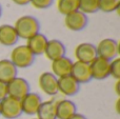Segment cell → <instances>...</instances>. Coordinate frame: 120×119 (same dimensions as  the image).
<instances>
[{"instance_id":"cell-28","label":"cell","mask_w":120,"mask_h":119,"mask_svg":"<svg viewBox=\"0 0 120 119\" xmlns=\"http://www.w3.org/2000/svg\"><path fill=\"white\" fill-rule=\"evenodd\" d=\"M119 86H120V79L119 80H117L116 81V83H115V92H116V94L120 95V90H119Z\"/></svg>"},{"instance_id":"cell-4","label":"cell","mask_w":120,"mask_h":119,"mask_svg":"<svg viewBox=\"0 0 120 119\" xmlns=\"http://www.w3.org/2000/svg\"><path fill=\"white\" fill-rule=\"evenodd\" d=\"M97 56L103 59L111 61L117 57L119 54V45L116 40L112 38H105L102 39L99 43L96 45Z\"/></svg>"},{"instance_id":"cell-17","label":"cell","mask_w":120,"mask_h":119,"mask_svg":"<svg viewBox=\"0 0 120 119\" xmlns=\"http://www.w3.org/2000/svg\"><path fill=\"white\" fill-rule=\"evenodd\" d=\"M77 113L76 104L72 100L62 99L56 102L57 119H68Z\"/></svg>"},{"instance_id":"cell-16","label":"cell","mask_w":120,"mask_h":119,"mask_svg":"<svg viewBox=\"0 0 120 119\" xmlns=\"http://www.w3.org/2000/svg\"><path fill=\"white\" fill-rule=\"evenodd\" d=\"M19 37L14 25H0V44L4 46H11L17 43Z\"/></svg>"},{"instance_id":"cell-30","label":"cell","mask_w":120,"mask_h":119,"mask_svg":"<svg viewBox=\"0 0 120 119\" xmlns=\"http://www.w3.org/2000/svg\"><path fill=\"white\" fill-rule=\"evenodd\" d=\"M1 15H2V7H1V5H0V17H1Z\"/></svg>"},{"instance_id":"cell-31","label":"cell","mask_w":120,"mask_h":119,"mask_svg":"<svg viewBox=\"0 0 120 119\" xmlns=\"http://www.w3.org/2000/svg\"><path fill=\"white\" fill-rule=\"evenodd\" d=\"M33 119H37V118H33Z\"/></svg>"},{"instance_id":"cell-12","label":"cell","mask_w":120,"mask_h":119,"mask_svg":"<svg viewBox=\"0 0 120 119\" xmlns=\"http://www.w3.org/2000/svg\"><path fill=\"white\" fill-rule=\"evenodd\" d=\"M80 90V84L71 75L58 78V93L64 96H74Z\"/></svg>"},{"instance_id":"cell-18","label":"cell","mask_w":120,"mask_h":119,"mask_svg":"<svg viewBox=\"0 0 120 119\" xmlns=\"http://www.w3.org/2000/svg\"><path fill=\"white\" fill-rule=\"evenodd\" d=\"M18 69L11 62L10 59L0 60V81L8 84L11 80L17 77Z\"/></svg>"},{"instance_id":"cell-3","label":"cell","mask_w":120,"mask_h":119,"mask_svg":"<svg viewBox=\"0 0 120 119\" xmlns=\"http://www.w3.org/2000/svg\"><path fill=\"white\" fill-rule=\"evenodd\" d=\"M22 114V108L19 99L6 96L0 101V115L5 119H16Z\"/></svg>"},{"instance_id":"cell-1","label":"cell","mask_w":120,"mask_h":119,"mask_svg":"<svg viewBox=\"0 0 120 119\" xmlns=\"http://www.w3.org/2000/svg\"><path fill=\"white\" fill-rule=\"evenodd\" d=\"M14 27L19 38L27 40L31 37H33L34 35L39 33L40 23L36 17L25 15V16H22L19 19H17Z\"/></svg>"},{"instance_id":"cell-26","label":"cell","mask_w":120,"mask_h":119,"mask_svg":"<svg viewBox=\"0 0 120 119\" xmlns=\"http://www.w3.org/2000/svg\"><path fill=\"white\" fill-rule=\"evenodd\" d=\"M12 1L17 5H26L31 3V0H12Z\"/></svg>"},{"instance_id":"cell-20","label":"cell","mask_w":120,"mask_h":119,"mask_svg":"<svg viewBox=\"0 0 120 119\" xmlns=\"http://www.w3.org/2000/svg\"><path fill=\"white\" fill-rule=\"evenodd\" d=\"M78 0H58L57 1V8L59 13L63 14L64 16L78 11Z\"/></svg>"},{"instance_id":"cell-10","label":"cell","mask_w":120,"mask_h":119,"mask_svg":"<svg viewBox=\"0 0 120 119\" xmlns=\"http://www.w3.org/2000/svg\"><path fill=\"white\" fill-rule=\"evenodd\" d=\"M71 76H72L79 84L86 83V82L91 81V80L93 79V78H92L90 64L84 63V62H80V61H75V62H73Z\"/></svg>"},{"instance_id":"cell-21","label":"cell","mask_w":120,"mask_h":119,"mask_svg":"<svg viewBox=\"0 0 120 119\" xmlns=\"http://www.w3.org/2000/svg\"><path fill=\"white\" fill-rule=\"evenodd\" d=\"M79 7L78 11L82 12L83 14H93L99 11L98 7V0H78Z\"/></svg>"},{"instance_id":"cell-9","label":"cell","mask_w":120,"mask_h":119,"mask_svg":"<svg viewBox=\"0 0 120 119\" xmlns=\"http://www.w3.org/2000/svg\"><path fill=\"white\" fill-rule=\"evenodd\" d=\"M110 63L111 61L97 57L92 63H90L92 78L96 80H103L110 76Z\"/></svg>"},{"instance_id":"cell-13","label":"cell","mask_w":120,"mask_h":119,"mask_svg":"<svg viewBox=\"0 0 120 119\" xmlns=\"http://www.w3.org/2000/svg\"><path fill=\"white\" fill-rule=\"evenodd\" d=\"M72 67H73V61L70 58L64 56V57H61V58L52 61V65H51L52 72L51 73L56 76L57 78L68 76V75H71Z\"/></svg>"},{"instance_id":"cell-19","label":"cell","mask_w":120,"mask_h":119,"mask_svg":"<svg viewBox=\"0 0 120 119\" xmlns=\"http://www.w3.org/2000/svg\"><path fill=\"white\" fill-rule=\"evenodd\" d=\"M37 119H57L56 101H42L36 113Z\"/></svg>"},{"instance_id":"cell-29","label":"cell","mask_w":120,"mask_h":119,"mask_svg":"<svg viewBox=\"0 0 120 119\" xmlns=\"http://www.w3.org/2000/svg\"><path fill=\"white\" fill-rule=\"evenodd\" d=\"M119 104H120V98L117 99V101H116V112L117 113H120V109H119Z\"/></svg>"},{"instance_id":"cell-6","label":"cell","mask_w":120,"mask_h":119,"mask_svg":"<svg viewBox=\"0 0 120 119\" xmlns=\"http://www.w3.org/2000/svg\"><path fill=\"white\" fill-rule=\"evenodd\" d=\"M75 57L77 61L84 63H92L96 58H97V51H96V45L90 42H82L78 44L75 48Z\"/></svg>"},{"instance_id":"cell-11","label":"cell","mask_w":120,"mask_h":119,"mask_svg":"<svg viewBox=\"0 0 120 119\" xmlns=\"http://www.w3.org/2000/svg\"><path fill=\"white\" fill-rule=\"evenodd\" d=\"M20 102L21 108H22V113L26 114V115H36L42 102V99L38 94L30 92L21 99Z\"/></svg>"},{"instance_id":"cell-25","label":"cell","mask_w":120,"mask_h":119,"mask_svg":"<svg viewBox=\"0 0 120 119\" xmlns=\"http://www.w3.org/2000/svg\"><path fill=\"white\" fill-rule=\"evenodd\" d=\"M8 96V84L0 81V101Z\"/></svg>"},{"instance_id":"cell-8","label":"cell","mask_w":120,"mask_h":119,"mask_svg":"<svg viewBox=\"0 0 120 119\" xmlns=\"http://www.w3.org/2000/svg\"><path fill=\"white\" fill-rule=\"evenodd\" d=\"M87 16L80 11L73 12L64 17V24L70 31H82L87 25Z\"/></svg>"},{"instance_id":"cell-22","label":"cell","mask_w":120,"mask_h":119,"mask_svg":"<svg viewBox=\"0 0 120 119\" xmlns=\"http://www.w3.org/2000/svg\"><path fill=\"white\" fill-rule=\"evenodd\" d=\"M120 0H98V7L104 13H112L119 10Z\"/></svg>"},{"instance_id":"cell-7","label":"cell","mask_w":120,"mask_h":119,"mask_svg":"<svg viewBox=\"0 0 120 119\" xmlns=\"http://www.w3.org/2000/svg\"><path fill=\"white\" fill-rule=\"evenodd\" d=\"M39 88L44 94L55 96L58 93V78L51 72H44L38 78Z\"/></svg>"},{"instance_id":"cell-14","label":"cell","mask_w":120,"mask_h":119,"mask_svg":"<svg viewBox=\"0 0 120 119\" xmlns=\"http://www.w3.org/2000/svg\"><path fill=\"white\" fill-rule=\"evenodd\" d=\"M65 46L60 40L52 39L48 41L45 51H44V55L49 60L54 61L56 59H59L61 57L65 56Z\"/></svg>"},{"instance_id":"cell-15","label":"cell","mask_w":120,"mask_h":119,"mask_svg":"<svg viewBox=\"0 0 120 119\" xmlns=\"http://www.w3.org/2000/svg\"><path fill=\"white\" fill-rule=\"evenodd\" d=\"M48 41L49 40L45 35H43L41 33H38L36 35H34L33 37H31L30 39H27V42L25 45L30 48V51L35 56H38V55L44 54Z\"/></svg>"},{"instance_id":"cell-5","label":"cell","mask_w":120,"mask_h":119,"mask_svg":"<svg viewBox=\"0 0 120 119\" xmlns=\"http://www.w3.org/2000/svg\"><path fill=\"white\" fill-rule=\"evenodd\" d=\"M30 93V83L26 79L22 77L14 78L8 83V96L14 97L16 99H21Z\"/></svg>"},{"instance_id":"cell-23","label":"cell","mask_w":120,"mask_h":119,"mask_svg":"<svg viewBox=\"0 0 120 119\" xmlns=\"http://www.w3.org/2000/svg\"><path fill=\"white\" fill-rule=\"evenodd\" d=\"M110 76L115 78L116 80L120 79V58L116 57L111 60L110 63Z\"/></svg>"},{"instance_id":"cell-2","label":"cell","mask_w":120,"mask_h":119,"mask_svg":"<svg viewBox=\"0 0 120 119\" xmlns=\"http://www.w3.org/2000/svg\"><path fill=\"white\" fill-rule=\"evenodd\" d=\"M10 60L17 69H26L34 63L35 55L30 51V48L25 44H23L13 48Z\"/></svg>"},{"instance_id":"cell-27","label":"cell","mask_w":120,"mask_h":119,"mask_svg":"<svg viewBox=\"0 0 120 119\" xmlns=\"http://www.w3.org/2000/svg\"><path fill=\"white\" fill-rule=\"evenodd\" d=\"M68 119H86V117H85L84 115H82V114L76 113V114H74V115H73L72 117L68 118Z\"/></svg>"},{"instance_id":"cell-24","label":"cell","mask_w":120,"mask_h":119,"mask_svg":"<svg viewBox=\"0 0 120 119\" xmlns=\"http://www.w3.org/2000/svg\"><path fill=\"white\" fill-rule=\"evenodd\" d=\"M54 0H31V4L35 8L38 10H44V8L50 7L53 4Z\"/></svg>"}]
</instances>
